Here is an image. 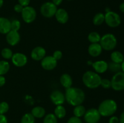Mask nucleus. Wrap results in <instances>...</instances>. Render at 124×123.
I'll list each match as a JSON object with an SVG mask.
<instances>
[{
  "mask_svg": "<svg viewBox=\"0 0 124 123\" xmlns=\"http://www.w3.org/2000/svg\"><path fill=\"white\" fill-rule=\"evenodd\" d=\"M110 57H111V61L120 64H121V63L124 60V54L119 51H115L112 52L111 55H110Z\"/></svg>",
  "mask_w": 124,
  "mask_h": 123,
  "instance_id": "21",
  "label": "nucleus"
},
{
  "mask_svg": "<svg viewBox=\"0 0 124 123\" xmlns=\"http://www.w3.org/2000/svg\"><path fill=\"white\" fill-rule=\"evenodd\" d=\"M92 65L94 72L99 74L105 73L108 70V63L105 60H98L93 62Z\"/></svg>",
  "mask_w": 124,
  "mask_h": 123,
  "instance_id": "15",
  "label": "nucleus"
},
{
  "mask_svg": "<svg viewBox=\"0 0 124 123\" xmlns=\"http://www.w3.org/2000/svg\"><path fill=\"white\" fill-rule=\"evenodd\" d=\"M11 60H12V63L15 66L19 68H21L25 66L28 62L27 55L22 53H13Z\"/></svg>",
  "mask_w": 124,
  "mask_h": 123,
  "instance_id": "11",
  "label": "nucleus"
},
{
  "mask_svg": "<svg viewBox=\"0 0 124 123\" xmlns=\"http://www.w3.org/2000/svg\"><path fill=\"white\" fill-rule=\"evenodd\" d=\"M21 14L23 20L27 24L32 23L35 21L37 16V13L35 8L30 6L24 7Z\"/></svg>",
  "mask_w": 124,
  "mask_h": 123,
  "instance_id": "8",
  "label": "nucleus"
},
{
  "mask_svg": "<svg viewBox=\"0 0 124 123\" xmlns=\"http://www.w3.org/2000/svg\"><path fill=\"white\" fill-rule=\"evenodd\" d=\"M54 16L57 21L61 24H66L69 19V13L67 12L66 10L62 8L57 9Z\"/></svg>",
  "mask_w": 124,
  "mask_h": 123,
  "instance_id": "16",
  "label": "nucleus"
},
{
  "mask_svg": "<svg viewBox=\"0 0 124 123\" xmlns=\"http://www.w3.org/2000/svg\"><path fill=\"white\" fill-rule=\"evenodd\" d=\"M1 56L5 59H11L12 56H13V53L10 48H4L1 50Z\"/></svg>",
  "mask_w": 124,
  "mask_h": 123,
  "instance_id": "30",
  "label": "nucleus"
},
{
  "mask_svg": "<svg viewBox=\"0 0 124 123\" xmlns=\"http://www.w3.org/2000/svg\"><path fill=\"white\" fill-rule=\"evenodd\" d=\"M9 109V105L6 101L0 102V114L4 115L7 113Z\"/></svg>",
  "mask_w": 124,
  "mask_h": 123,
  "instance_id": "32",
  "label": "nucleus"
},
{
  "mask_svg": "<svg viewBox=\"0 0 124 123\" xmlns=\"http://www.w3.org/2000/svg\"><path fill=\"white\" fill-rule=\"evenodd\" d=\"M50 98L51 101L56 106L62 105L65 101V94L59 90H53L50 94Z\"/></svg>",
  "mask_w": 124,
  "mask_h": 123,
  "instance_id": "12",
  "label": "nucleus"
},
{
  "mask_svg": "<svg viewBox=\"0 0 124 123\" xmlns=\"http://www.w3.org/2000/svg\"><path fill=\"white\" fill-rule=\"evenodd\" d=\"M60 83L61 85L65 89L70 88L72 86L73 79L71 75L69 74H63L60 77Z\"/></svg>",
  "mask_w": 124,
  "mask_h": 123,
  "instance_id": "19",
  "label": "nucleus"
},
{
  "mask_svg": "<svg viewBox=\"0 0 124 123\" xmlns=\"http://www.w3.org/2000/svg\"><path fill=\"white\" fill-rule=\"evenodd\" d=\"M57 6L52 2H46L42 4L40 8V13L44 18H51L54 16L57 11Z\"/></svg>",
  "mask_w": 124,
  "mask_h": 123,
  "instance_id": "6",
  "label": "nucleus"
},
{
  "mask_svg": "<svg viewBox=\"0 0 124 123\" xmlns=\"http://www.w3.org/2000/svg\"><path fill=\"white\" fill-rule=\"evenodd\" d=\"M111 88L115 91L124 90V72L122 71L115 73L111 80Z\"/></svg>",
  "mask_w": 124,
  "mask_h": 123,
  "instance_id": "7",
  "label": "nucleus"
},
{
  "mask_svg": "<svg viewBox=\"0 0 124 123\" xmlns=\"http://www.w3.org/2000/svg\"><path fill=\"white\" fill-rule=\"evenodd\" d=\"M11 30V21L4 17H0V33L6 34Z\"/></svg>",
  "mask_w": 124,
  "mask_h": 123,
  "instance_id": "18",
  "label": "nucleus"
},
{
  "mask_svg": "<svg viewBox=\"0 0 124 123\" xmlns=\"http://www.w3.org/2000/svg\"><path fill=\"white\" fill-rule=\"evenodd\" d=\"M119 123H124V112L121 113L119 118Z\"/></svg>",
  "mask_w": 124,
  "mask_h": 123,
  "instance_id": "42",
  "label": "nucleus"
},
{
  "mask_svg": "<svg viewBox=\"0 0 124 123\" xmlns=\"http://www.w3.org/2000/svg\"><path fill=\"white\" fill-rule=\"evenodd\" d=\"M108 69L110 70L111 72L115 74L121 71V65L111 61V62L108 63Z\"/></svg>",
  "mask_w": 124,
  "mask_h": 123,
  "instance_id": "27",
  "label": "nucleus"
},
{
  "mask_svg": "<svg viewBox=\"0 0 124 123\" xmlns=\"http://www.w3.org/2000/svg\"><path fill=\"white\" fill-rule=\"evenodd\" d=\"M4 4V0H0V8L2 7Z\"/></svg>",
  "mask_w": 124,
  "mask_h": 123,
  "instance_id": "45",
  "label": "nucleus"
},
{
  "mask_svg": "<svg viewBox=\"0 0 124 123\" xmlns=\"http://www.w3.org/2000/svg\"><path fill=\"white\" fill-rule=\"evenodd\" d=\"M102 48L99 43H91L88 48V53L90 56L97 57L102 54Z\"/></svg>",
  "mask_w": 124,
  "mask_h": 123,
  "instance_id": "17",
  "label": "nucleus"
},
{
  "mask_svg": "<svg viewBox=\"0 0 124 123\" xmlns=\"http://www.w3.org/2000/svg\"><path fill=\"white\" fill-rule=\"evenodd\" d=\"M58 65V61L52 55H46L41 60V65L44 69L52 71Z\"/></svg>",
  "mask_w": 124,
  "mask_h": 123,
  "instance_id": "10",
  "label": "nucleus"
},
{
  "mask_svg": "<svg viewBox=\"0 0 124 123\" xmlns=\"http://www.w3.org/2000/svg\"><path fill=\"white\" fill-rule=\"evenodd\" d=\"M67 123H83L80 118L76 116H72L69 119Z\"/></svg>",
  "mask_w": 124,
  "mask_h": 123,
  "instance_id": "34",
  "label": "nucleus"
},
{
  "mask_svg": "<svg viewBox=\"0 0 124 123\" xmlns=\"http://www.w3.org/2000/svg\"><path fill=\"white\" fill-rule=\"evenodd\" d=\"M31 113L35 118H42L46 115V110L41 106H36L31 109Z\"/></svg>",
  "mask_w": 124,
  "mask_h": 123,
  "instance_id": "20",
  "label": "nucleus"
},
{
  "mask_svg": "<svg viewBox=\"0 0 124 123\" xmlns=\"http://www.w3.org/2000/svg\"><path fill=\"white\" fill-rule=\"evenodd\" d=\"M102 78L99 74L94 71H86L82 76V82L87 88L89 89H96L101 86Z\"/></svg>",
  "mask_w": 124,
  "mask_h": 123,
  "instance_id": "2",
  "label": "nucleus"
},
{
  "mask_svg": "<svg viewBox=\"0 0 124 123\" xmlns=\"http://www.w3.org/2000/svg\"><path fill=\"white\" fill-rule=\"evenodd\" d=\"M46 56V50L41 46L36 47L31 50L30 57L35 61H41Z\"/></svg>",
  "mask_w": 124,
  "mask_h": 123,
  "instance_id": "13",
  "label": "nucleus"
},
{
  "mask_svg": "<svg viewBox=\"0 0 124 123\" xmlns=\"http://www.w3.org/2000/svg\"><path fill=\"white\" fill-rule=\"evenodd\" d=\"M65 101L72 106L82 104L85 99V94L82 89L75 87H70L65 90Z\"/></svg>",
  "mask_w": 124,
  "mask_h": 123,
  "instance_id": "1",
  "label": "nucleus"
},
{
  "mask_svg": "<svg viewBox=\"0 0 124 123\" xmlns=\"http://www.w3.org/2000/svg\"></svg>",
  "mask_w": 124,
  "mask_h": 123,
  "instance_id": "48",
  "label": "nucleus"
},
{
  "mask_svg": "<svg viewBox=\"0 0 124 123\" xmlns=\"http://www.w3.org/2000/svg\"><path fill=\"white\" fill-rule=\"evenodd\" d=\"M101 115L97 109L91 108L86 110L84 119L87 123H98L101 119Z\"/></svg>",
  "mask_w": 124,
  "mask_h": 123,
  "instance_id": "9",
  "label": "nucleus"
},
{
  "mask_svg": "<svg viewBox=\"0 0 124 123\" xmlns=\"http://www.w3.org/2000/svg\"><path fill=\"white\" fill-rule=\"evenodd\" d=\"M101 86L104 89H110V88H111V80H110L109 79H107V78H103L101 80Z\"/></svg>",
  "mask_w": 124,
  "mask_h": 123,
  "instance_id": "33",
  "label": "nucleus"
},
{
  "mask_svg": "<svg viewBox=\"0 0 124 123\" xmlns=\"http://www.w3.org/2000/svg\"><path fill=\"white\" fill-rule=\"evenodd\" d=\"M119 10L121 12L124 13V2L121 3L119 6Z\"/></svg>",
  "mask_w": 124,
  "mask_h": 123,
  "instance_id": "43",
  "label": "nucleus"
},
{
  "mask_svg": "<svg viewBox=\"0 0 124 123\" xmlns=\"http://www.w3.org/2000/svg\"><path fill=\"white\" fill-rule=\"evenodd\" d=\"M67 1H72V0H67Z\"/></svg>",
  "mask_w": 124,
  "mask_h": 123,
  "instance_id": "46",
  "label": "nucleus"
},
{
  "mask_svg": "<svg viewBox=\"0 0 124 123\" xmlns=\"http://www.w3.org/2000/svg\"><path fill=\"white\" fill-rule=\"evenodd\" d=\"M105 22L109 27L116 28L121 24V18L118 13L109 11L105 14Z\"/></svg>",
  "mask_w": 124,
  "mask_h": 123,
  "instance_id": "5",
  "label": "nucleus"
},
{
  "mask_svg": "<svg viewBox=\"0 0 124 123\" xmlns=\"http://www.w3.org/2000/svg\"><path fill=\"white\" fill-rule=\"evenodd\" d=\"M66 109L62 105H58L56 106L54 110V114L57 118L59 119L64 118L66 115Z\"/></svg>",
  "mask_w": 124,
  "mask_h": 123,
  "instance_id": "22",
  "label": "nucleus"
},
{
  "mask_svg": "<svg viewBox=\"0 0 124 123\" xmlns=\"http://www.w3.org/2000/svg\"><path fill=\"white\" fill-rule=\"evenodd\" d=\"M23 8H24V7L18 3L17 4L15 5L14 7H13V9H14L15 12H16V13H21L22 12V11H23Z\"/></svg>",
  "mask_w": 124,
  "mask_h": 123,
  "instance_id": "36",
  "label": "nucleus"
},
{
  "mask_svg": "<svg viewBox=\"0 0 124 123\" xmlns=\"http://www.w3.org/2000/svg\"><path fill=\"white\" fill-rule=\"evenodd\" d=\"M10 63L6 60H0V75H4L9 71Z\"/></svg>",
  "mask_w": 124,
  "mask_h": 123,
  "instance_id": "26",
  "label": "nucleus"
},
{
  "mask_svg": "<svg viewBox=\"0 0 124 123\" xmlns=\"http://www.w3.org/2000/svg\"><path fill=\"white\" fill-rule=\"evenodd\" d=\"M105 22V14L103 13H98L93 18V23L94 25L99 26Z\"/></svg>",
  "mask_w": 124,
  "mask_h": 123,
  "instance_id": "23",
  "label": "nucleus"
},
{
  "mask_svg": "<svg viewBox=\"0 0 124 123\" xmlns=\"http://www.w3.org/2000/svg\"></svg>",
  "mask_w": 124,
  "mask_h": 123,
  "instance_id": "47",
  "label": "nucleus"
},
{
  "mask_svg": "<svg viewBox=\"0 0 124 123\" xmlns=\"http://www.w3.org/2000/svg\"><path fill=\"white\" fill-rule=\"evenodd\" d=\"M18 3L21 5L23 7H27L29 6L30 2V0H18Z\"/></svg>",
  "mask_w": 124,
  "mask_h": 123,
  "instance_id": "37",
  "label": "nucleus"
},
{
  "mask_svg": "<svg viewBox=\"0 0 124 123\" xmlns=\"http://www.w3.org/2000/svg\"><path fill=\"white\" fill-rule=\"evenodd\" d=\"M86 112L85 107L82 104L78 105V106H75V108L73 109V114L75 116L81 118V117L84 116L85 113Z\"/></svg>",
  "mask_w": 124,
  "mask_h": 123,
  "instance_id": "24",
  "label": "nucleus"
},
{
  "mask_svg": "<svg viewBox=\"0 0 124 123\" xmlns=\"http://www.w3.org/2000/svg\"><path fill=\"white\" fill-rule=\"evenodd\" d=\"M21 26V24L20 21L18 19H13L11 21V30L18 31L20 30Z\"/></svg>",
  "mask_w": 124,
  "mask_h": 123,
  "instance_id": "31",
  "label": "nucleus"
},
{
  "mask_svg": "<svg viewBox=\"0 0 124 123\" xmlns=\"http://www.w3.org/2000/svg\"><path fill=\"white\" fill-rule=\"evenodd\" d=\"M62 1L63 0H52V2H53L55 6H59V5H61V4L62 2Z\"/></svg>",
  "mask_w": 124,
  "mask_h": 123,
  "instance_id": "41",
  "label": "nucleus"
},
{
  "mask_svg": "<svg viewBox=\"0 0 124 123\" xmlns=\"http://www.w3.org/2000/svg\"><path fill=\"white\" fill-rule=\"evenodd\" d=\"M43 123H58V118L53 113H48L44 116Z\"/></svg>",
  "mask_w": 124,
  "mask_h": 123,
  "instance_id": "29",
  "label": "nucleus"
},
{
  "mask_svg": "<svg viewBox=\"0 0 124 123\" xmlns=\"http://www.w3.org/2000/svg\"><path fill=\"white\" fill-rule=\"evenodd\" d=\"M99 43L102 49L112 51L117 46V41L115 35L111 33H107L101 36Z\"/></svg>",
  "mask_w": 124,
  "mask_h": 123,
  "instance_id": "4",
  "label": "nucleus"
},
{
  "mask_svg": "<svg viewBox=\"0 0 124 123\" xmlns=\"http://www.w3.org/2000/svg\"><path fill=\"white\" fill-rule=\"evenodd\" d=\"M6 78L3 75H0V87H2L6 84Z\"/></svg>",
  "mask_w": 124,
  "mask_h": 123,
  "instance_id": "40",
  "label": "nucleus"
},
{
  "mask_svg": "<svg viewBox=\"0 0 124 123\" xmlns=\"http://www.w3.org/2000/svg\"><path fill=\"white\" fill-rule=\"evenodd\" d=\"M101 36L99 33L96 31H92L88 35V40L91 43H99Z\"/></svg>",
  "mask_w": 124,
  "mask_h": 123,
  "instance_id": "25",
  "label": "nucleus"
},
{
  "mask_svg": "<svg viewBox=\"0 0 124 123\" xmlns=\"http://www.w3.org/2000/svg\"><path fill=\"white\" fill-rule=\"evenodd\" d=\"M117 104L113 99H106L102 101L98 107V111L101 116L104 117L111 116L116 112Z\"/></svg>",
  "mask_w": 124,
  "mask_h": 123,
  "instance_id": "3",
  "label": "nucleus"
},
{
  "mask_svg": "<svg viewBox=\"0 0 124 123\" xmlns=\"http://www.w3.org/2000/svg\"><path fill=\"white\" fill-rule=\"evenodd\" d=\"M121 71L124 72V61L121 63Z\"/></svg>",
  "mask_w": 124,
  "mask_h": 123,
  "instance_id": "44",
  "label": "nucleus"
},
{
  "mask_svg": "<svg viewBox=\"0 0 124 123\" xmlns=\"http://www.w3.org/2000/svg\"><path fill=\"white\" fill-rule=\"evenodd\" d=\"M52 56L58 61V60L61 59V58L62 57V53L61 51L60 50H56L53 53Z\"/></svg>",
  "mask_w": 124,
  "mask_h": 123,
  "instance_id": "35",
  "label": "nucleus"
},
{
  "mask_svg": "<svg viewBox=\"0 0 124 123\" xmlns=\"http://www.w3.org/2000/svg\"><path fill=\"white\" fill-rule=\"evenodd\" d=\"M21 123H35V118L31 113H27L22 116Z\"/></svg>",
  "mask_w": 124,
  "mask_h": 123,
  "instance_id": "28",
  "label": "nucleus"
},
{
  "mask_svg": "<svg viewBox=\"0 0 124 123\" xmlns=\"http://www.w3.org/2000/svg\"><path fill=\"white\" fill-rule=\"evenodd\" d=\"M108 123H119V118L116 116H111L109 119Z\"/></svg>",
  "mask_w": 124,
  "mask_h": 123,
  "instance_id": "38",
  "label": "nucleus"
},
{
  "mask_svg": "<svg viewBox=\"0 0 124 123\" xmlns=\"http://www.w3.org/2000/svg\"><path fill=\"white\" fill-rule=\"evenodd\" d=\"M7 118L4 115L0 114V123H7Z\"/></svg>",
  "mask_w": 124,
  "mask_h": 123,
  "instance_id": "39",
  "label": "nucleus"
},
{
  "mask_svg": "<svg viewBox=\"0 0 124 123\" xmlns=\"http://www.w3.org/2000/svg\"><path fill=\"white\" fill-rule=\"evenodd\" d=\"M6 41L9 45L15 46L19 43L21 40V36L18 31L10 30L7 34H6Z\"/></svg>",
  "mask_w": 124,
  "mask_h": 123,
  "instance_id": "14",
  "label": "nucleus"
}]
</instances>
